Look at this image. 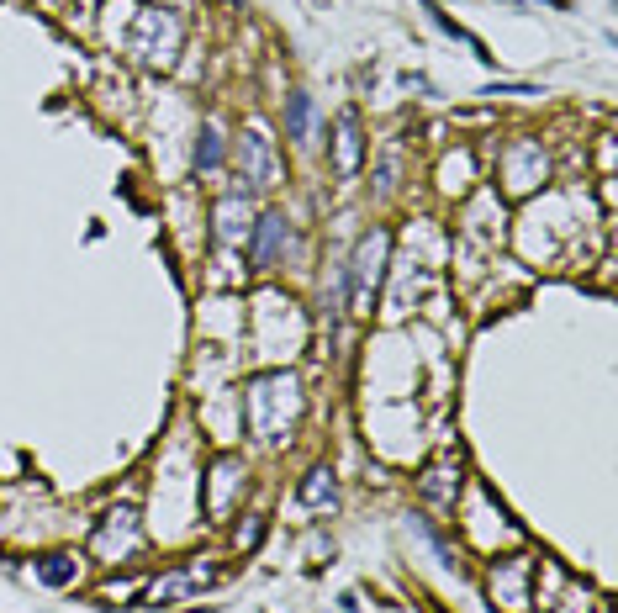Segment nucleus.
<instances>
[{"instance_id": "0eeeda50", "label": "nucleus", "mask_w": 618, "mask_h": 613, "mask_svg": "<svg viewBox=\"0 0 618 613\" xmlns=\"http://www.w3.org/2000/svg\"><path fill=\"white\" fill-rule=\"evenodd\" d=\"M37 577H43V582H53V587H59V582H69V577H74V561H69V555H48V561H43V566H37Z\"/></svg>"}, {"instance_id": "20e7f679", "label": "nucleus", "mask_w": 618, "mask_h": 613, "mask_svg": "<svg viewBox=\"0 0 618 613\" xmlns=\"http://www.w3.org/2000/svg\"><path fill=\"white\" fill-rule=\"evenodd\" d=\"M333 164H339V175L360 170V117H354V111L339 117V148H333Z\"/></svg>"}, {"instance_id": "1a4fd4ad", "label": "nucleus", "mask_w": 618, "mask_h": 613, "mask_svg": "<svg viewBox=\"0 0 618 613\" xmlns=\"http://www.w3.org/2000/svg\"><path fill=\"white\" fill-rule=\"evenodd\" d=\"M307 117H312L307 96H291V138H307Z\"/></svg>"}, {"instance_id": "7ed1b4c3", "label": "nucleus", "mask_w": 618, "mask_h": 613, "mask_svg": "<svg viewBox=\"0 0 618 613\" xmlns=\"http://www.w3.org/2000/svg\"><path fill=\"white\" fill-rule=\"evenodd\" d=\"M206 582H217L212 566H185V571H175V577L154 582V592H148V598H154V603H175V598H185V592H196V587H206Z\"/></svg>"}, {"instance_id": "f03ea898", "label": "nucleus", "mask_w": 618, "mask_h": 613, "mask_svg": "<svg viewBox=\"0 0 618 613\" xmlns=\"http://www.w3.org/2000/svg\"><path fill=\"white\" fill-rule=\"evenodd\" d=\"M243 159H249V170H254V185H275V148L265 138V127H249L243 133Z\"/></svg>"}, {"instance_id": "423d86ee", "label": "nucleus", "mask_w": 618, "mask_h": 613, "mask_svg": "<svg viewBox=\"0 0 618 613\" xmlns=\"http://www.w3.org/2000/svg\"><path fill=\"white\" fill-rule=\"evenodd\" d=\"M302 503H307V508H323V503H333V476H328V471H312V481L302 487Z\"/></svg>"}, {"instance_id": "f257e3e1", "label": "nucleus", "mask_w": 618, "mask_h": 613, "mask_svg": "<svg viewBox=\"0 0 618 613\" xmlns=\"http://www.w3.org/2000/svg\"><path fill=\"white\" fill-rule=\"evenodd\" d=\"M381 254H386V233L365 238V244H360V259H354V307H360V312H370V296H376Z\"/></svg>"}, {"instance_id": "6e6552de", "label": "nucleus", "mask_w": 618, "mask_h": 613, "mask_svg": "<svg viewBox=\"0 0 618 613\" xmlns=\"http://www.w3.org/2000/svg\"><path fill=\"white\" fill-rule=\"evenodd\" d=\"M222 159V143H217V127H201V143H196V164L201 170H212V164Z\"/></svg>"}, {"instance_id": "39448f33", "label": "nucleus", "mask_w": 618, "mask_h": 613, "mask_svg": "<svg viewBox=\"0 0 618 613\" xmlns=\"http://www.w3.org/2000/svg\"><path fill=\"white\" fill-rule=\"evenodd\" d=\"M280 238H286V217H265L259 222V249H254V265L265 270V265H275V249H280Z\"/></svg>"}]
</instances>
